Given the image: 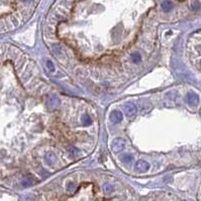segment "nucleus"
<instances>
[{
  "instance_id": "obj_16",
  "label": "nucleus",
  "mask_w": 201,
  "mask_h": 201,
  "mask_svg": "<svg viewBox=\"0 0 201 201\" xmlns=\"http://www.w3.org/2000/svg\"><path fill=\"white\" fill-rule=\"evenodd\" d=\"M75 189H76L75 183H72V182L69 183L68 186H67V191H68V192H70V193H72V192L75 191Z\"/></svg>"
},
{
  "instance_id": "obj_13",
  "label": "nucleus",
  "mask_w": 201,
  "mask_h": 201,
  "mask_svg": "<svg viewBox=\"0 0 201 201\" xmlns=\"http://www.w3.org/2000/svg\"><path fill=\"white\" fill-rule=\"evenodd\" d=\"M131 59L134 63H139L142 60V58L139 53H134V54H131Z\"/></svg>"
},
{
  "instance_id": "obj_8",
  "label": "nucleus",
  "mask_w": 201,
  "mask_h": 201,
  "mask_svg": "<svg viewBox=\"0 0 201 201\" xmlns=\"http://www.w3.org/2000/svg\"><path fill=\"white\" fill-rule=\"evenodd\" d=\"M22 186H23L24 188H27V187H30L32 185L34 184V179L32 176H26L24 178L23 180H22L21 182Z\"/></svg>"
},
{
  "instance_id": "obj_9",
  "label": "nucleus",
  "mask_w": 201,
  "mask_h": 201,
  "mask_svg": "<svg viewBox=\"0 0 201 201\" xmlns=\"http://www.w3.org/2000/svg\"><path fill=\"white\" fill-rule=\"evenodd\" d=\"M120 161L123 163H126V164H131L133 162V156L128 154H123L120 156Z\"/></svg>"
},
{
  "instance_id": "obj_17",
  "label": "nucleus",
  "mask_w": 201,
  "mask_h": 201,
  "mask_svg": "<svg viewBox=\"0 0 201 201\" xmlns=\"http://www.w3.org/2000/svg\"><path fill=\"white\" fill-rule=\"evenodd\" d=\"M200 115H201V109H200Z\"/></svg>"
},
{
  "instance_id": "obj_4",
  "label": "nucleus",
  "mask_w": 201,
  "mask_h": 201,
  "mask_svg": "<svg viewBox=\"0 0 201 201\" xmlns=\"http://www.w3.org/2000/svg\"><path fill=\"white\" fill-rule=\"evenodd\" d=\"M124 112L128 116H134L136 113V107L133 103H126L124 105Z\"/></svg>"
},
{
  "instance_id": "obj_6",
  "label": "nucleus",
  "mask_w": 201,
  "mask_h": 201,
  "mask_svg": "<svg viewBox=\"0 0 201 201\" xmlns=\"http://www.w3.org/2000/svg\"><path fill=\"white\" fill-rule=\"evenodd\" d=\"M187 101L190 105H197L198 102H199V97H198L196 93L190 92L187 95Z\"/></svg>"
},
{
  "instance_id": "obj_15",
  "label": "nucleus",
  "mask_w": 201,
  "mask_h": 201,
  "mask_svg": "<svg viewBox=\"0 0 201 201\" xmlns=\"http://www.w3.org/2000/svg\"><path fill=\"white\" fill-rule=\"evenodd\" d=\"M201 7V4L199 1H192L191 5H190V8L192 10H198Z\"/></svg>"
},
{
  "instance_id": "obj_5",
  "label": "nucleus",
  "mask_w": 201,
  "mask_h": 201,
  "mask_svg": "<svg viewBox=\"0 0 201 201\" xmlns=\"http://www.w3.org/2000/svg\"><path fill=\"white\" fill-rule=\"evenodd\" d=\"M60 99L57 96H51L49 98V101H48V105L51 109H57L60 106Z\"/></svg>"
},
{
  "instance_id": "obj_3",
  "label": "nucleus",
  "mask_w": 201,
  "mask_h": 201,
  "mask_svg": "<svg viewBox=\"0 0 201 201\" xmlns=\"http://www.w3.org/2000/svg\"><path fill=\"white\" fill-rule=\"evenodd\" d=\"M150 169V164L147 161H144V160H141V161L136 162V170L139 173H144Z\"/></svg>"
},
{
  "instance_id": "obj_1",
  "label": "nucleus",
  "mask_w": 201,
  "mask_h": 201,
  "mask_svg": "<svg viewBox=\"0 0 201 201\" xmlns=\"http://www.w3.org/2000/svg\"><path fill=\"white\" fill-rule=\"evenodd\" d=\"M124 142L123 139H116L112 141L111 142V150H112L113 153H115V154H118V153L123 152L124 150Z\"/></svg>"
},
{
  "instance_id": "obj_11",
  "label": "nucleus",
  "mask_w": 201,
  "mask_h": 201,
  "mask_svg": "<svg viewBox=\"0 0 201 201\" xmlns=\"http://www.w3.org/2000/svg\"><path fill=\"white\" fill-rule=\"evenodd\" d=\"M82 123H83V125H85V126L90 125V124L92 123V120H91L90 116H89L88 114L84 113L82 115Z\"/></svg>"
},
{
  "instance_id": "obj_12",
  "label": "nucleus",
  "mask_w": 201,
  "mask_h": 201,
  "mask_svg": "<svg viewBox=\"0 0 201 201\" xmlns=\"http://www.w3.org/2000/svg\"><path fill=\"white\" fill-rule=\"evenodd\" d=\"M113 190H114V188L111 184H105L103 186V191L105 194H110V193H112Z\"/></svg>"
},
{
  "instance_id": "obj_7",
  "label": "nucleus",
  "mask_w": 201,
  "mask_h": 201,
  "mask_svg": "<svg viewBox=\"0 0 201 201\" xmlns=\"http://www.w3.org/2000/svg\"><path fill=\"white\" fill-rule=\"evenodd\" d=\"M45 163H47L48 165L53 166V165L56 163V161H57V157L55 156L54 153H48V154L45 156Z\"/></svg>"
},
{
  "instance_id": "obj_2",
  "label": "nucleus",
  "mask_w": 201,
  "mask_h": 201,
  "mask_svg": "<svg viewBox=\"0 0 201 201\" xmlns=\"http://www.w3.org/2000/svg\"><path fill=\"white\" fill-rule=\"evenodd\" d=\"M123 119V114L119 110H113L112 112L110 113V120L112 121L113 123L117 124L119 123H121Z\"/></svg>"
},
{
  "instance_id": "obj_10",
  "label": "nucleus",
  "mask_w": 201,
  "mask_h": 201,
  "mask_svg": "<svg viewBox=\"0 0 201 201\" xmlns=\"http://www.w3.org/2000/svg\"><path fill=\"white\" fill-rule=\"evenodd\" d=\"M173 4L171 1H163L162 2V9L164 10L165 12H169L170 10L172 9Z\"/></svg>"
},
{
  "instance_id": "obj_14",
  "label": "nucleus",
  "mask_w": 201,
  "mask_h": 201,
  "mask_svg": "<svg viewBox=\"0 0 201 201\" xmlns=\"http://www.w3.org/2000/svg\"><path fill=\"white\" fill-rule=\"evenodd\" d=\"M45 66H47L48 70H49L50 72H55V66L53 64L52 61H50V60L45 61Z\"/></svg>"
}]
</instances>
